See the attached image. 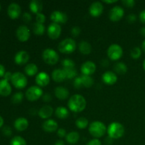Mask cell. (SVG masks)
<instances>
[{
    "label": "cell",
    "mask_w": 145,
    "mask_h": 145,
    "mask_svg": "<svg viewBox=\"0 0 145 145\" xmlns=\"http://www.w3.org/2000/svg\"><path fill=\"white\" fill-rule=\"evenodd\" d=\"M14 127L16 130L19 132H23L24 130H26L28 127V120L25 118H18L16 120L14 121Z\"/></svg>",
    "instance_id": "19"
},
{
    "label": "cell",
    "mask_w": 145,
    "mask_h": 145,
    "mask_svg": "<svg viewBox=\"0 0 145 145\" xmlns=\"http://www.w3.org/2000/svg\"><path fill=\"white\" fill-rule=\"evenodd\" d=\"M53 113V108L52 106L45 105L43 106L38 111V116L42 119H48L52 116Z\"/></svg>",
    "instance_id": "22"
},
{
    "label": "cell",
    "mask_w": 145,
    "mask_h": 145,
    "mask_svg": "<svg viewBox=\"0 0 145 145\" xmlns=\"http://www.w3.org/2000/svg\"><path fill=\"white\" fill-rule=\"evenodd\" d=\"M33 31L36 35H42L45 33V27L43 24L35 23L33 25Z\"/></svg>",
    "instance_id": "31"
},
{
    "label": "cell",
    "mask_w": 145,
    "mask_h": 145,
    "mask_svg": "<svg viewBox=\"0 0 145 145\" xmlns=\"http://www.w3.org/2000/svg\"><path fill=\"white\" fill-rule=\"evenodd\" d=\"M127 20L129 23H131V24H133V23H134L135 21L137 20V16H136L135 14H130V15L127 16Z\"/></svg>",
    "instance_id": "45"
},
{
    "label": "cell",
    "mask_w": 145,
    "mask_h": 145,
    "mask_svg": "<svg viewBox=\"0 0 145 145\" xmlns=\"http://www.w3.org/2000/svg\"><path fill=\"white\" fill-rule=\"evenodd\" d=\"M62 28L60 25L55 23L50 24L48 28V35L49 38L52 40H56L60 36Z\"/></svg>",
    "instance_id": "12"
},
{
    "label": "cell",
    "mask_w": 145,
    "mask_h": 145,
    "mask_svg": "<svg viewBox=\"0 0 145 145\" xmlns=\"http://www.w3.org/2000/svg\"><path fill=\"white\" fill-rule=\"evenodd\" d=\"M65 71V74H66V77L67 79H71L76 78V76L77 75V71L74 68H67V69H63Z\"/></svg>",
    "instance_id": "35"
},
{
    "label": "cell",
    "mask_w": 145,
    "mask_h": 145,
    "mask_svg": "<svg viewBox=\"0 0 145 145\" xmlns=\"http://www.w3.org/2000/svg\"><path fill=\"white\" fill-rule=\"evenodd\" d=\"M107 55L111 60H118L123 55V48L118 44H112L108 49Z\"/></svg>",
    "instance_id": "7"
},
{
    "label": "cell",
    "mask_w": 145,
    "mask_h": 145,
    "mask_svg": "<svg viewBox=\"0 0 145 145\" xmlns=\"http://www.w3.org/2000/svg\"><path fill=\"white\" fill-rule=\"evenodd\" d=\"M32 19V16L31 14L28 12H25L23 14V21L25 23H29Z\"/></svg>",
    "instance_id": "44"
},
{
    "label": "cell",
    "mask_w": 145,
    "mask_h": 145,
    "mask_svg": "<svg viewBox=\"0 0 145 145\" xmlns=\"http://www.w3.org/2000/svg\"><path fill=\"white\" fill-rule=\"evenodd\" d=\"M102 79L106 84L110 86L115 84L117 82L118 76L115 72L112 71H107L102 75Z\"/></svg>",
    "instance_id": "17"
},
{
    "label": "cell",
    "mask_w": 145,
    "mask_h": 145,
    "mask_svg": "<svg viewBox=\"0 0 145 145\" xmlns=\"http://www.w3.org/2000/svg\"><path fill=\"white\" fill-rule=\"evenodd\" d=\"M12 84L17 89H24L27 86L28 84V79L26 76L22 74L21 72H15L12 74L11 80Z\"/></svg>",
    "instance_id": "6"
},
{
    "label": "cell",
    "mask_w": 145,
    "mask_h": 145,
    "mask_svg": "<svg viewBox=\"0 0 145 145\" xmlns=\"http://www.w3.org/2000/svg\"><path fill=\"white\" fill-rule=\"evenodd\" d=\"M66 141L70 144H74L78 142L79 140V134L77 132H70L65 137Z\"/></svg>",
    "instance_id": "28"
},
{
    "label": "cell",
    "mask_w": 145,
    "mask_h": 145,
    "mask_svg": "<svg viewBox=\"0 0 145 145\" xmlns=\"http://www.w3.org/2000/svg\"><path fill=\"white\" fill-rule=\"evenodd\" d=\"M69 113L67 108L64 106H59L55 110V116L59 119H66L69 116Z\"/></svg>",
    "instance_id": "26"
},
{
    "label": "cell",
    "mask_w": 145,
    "mask_h": 145,
    "mask_svg": "<svg viewBox=\"0 0 145 145\" xmlns=\"http://www.w3.org/2000/svg\"><path fill=\"white\" fill-rule=\"evenodd\" d=\"M140 20L142 23L145 24V9L142 10L140 14Z\"/></svg>",
    "instance_id": "49"
},
{
    "label": "cell",
    "mask_w": 145,
    "mask_h": 145,
    "mask_svg": "<svg viewBox=\"0 0 145 145\" xmlns=\"http://www.w3.org/2000/svg\"><path fill=\"white\" fill-rule=\"evenodd\" d=\"M29 54L25 50H21L16 54L14 57V61L16 64L18 65H23L26 64L29 60Z\"/></svg>",
    "instance_id": "18"
},
{
    "label": "cell",
    "mask_w": 145,
    "mask_h": 145,
    "mask_svg": "<svg viewBox=\"0 0 145 145\" xmlns=\"http://www.w3.org/2000/svg\"><path fill=\"white\" fill-rule=\"evenodd\" d=\"M0 9H1V6H0Z\"/></svg>",
    "instance_id": "58"
},
{
    "label": "cell",
    "mask_w": 145,
    "mask_h": 145,
    "mask_svg": "<svg viewBox=\"0 0 145 145\" xmlns=\"http://www.w3.org/2000/svg\"><path fill=\"white\" fill-rule=\"evenodd\" d=\"M42 99H43V100L45 101L48 102L52 99V97H51V96L49 93H45V94L42 96Z\"/></svg>",
    "instance_id": "51"
},
{
    "label": "cell",
    "mask_w": 145,
    "mask_h": 145,
    "mask_svg": "<svg viewBox=\"0 0 145 145\" xmlns=\"http://www.w3.org/2000/svg\"><path fill=\"white\" fill-rule=\"evenodd\" d=\"M42 59L44 62L50 65H56L59 61V55L55 50L52 48H47L42 52Z\"/></svg>",
    "instance_id": "5"
},
{
    "label": "cell",
    "mask_w": 145,
    "mask_h": 145,
    "mask_svg": "<svg viewBox=\"0 0 145 145\" xmlns=\"http://www.w3.org/2000/svg\"><path fill=\"white\" fill-rule=\"evenodd\" d=\"M11 93V86L8 81L5 79L0 80V95L2 96H8Z\"/></svg>",
    "instance_id": "21"
},
{
    "label": "cell",
    "mask_w": 145,
    "mask_h": 145,
    "mask_svg": "<svg viewBox=\"0 0 145 145\" xmlns=\"http://www.w3.org/2000/svg\"><path fill=\"white\" fill-rule=\"evenodd\" d=\"M2 133L6 137H10L12 135V130H11V128L10 127L7 126V127H4L2 129Z\"/></svg>",
    "instance_id": "43"
},
{
    "label": "cell",
    "mask_w": 145,
    "mask_h": 145,
    "mask_svg": "<svg viewBox=\"0 0 145 145\" xmlns=\"http://www.w3.org/2000/svg\"><path fill=\"white\" fill-rule=\"evenodd\" d=\"M45 20H46V16L43 14L40 13V14H36V23L43 24V23H45Z\"/></svg>",
    "instance_id": "39"
},
{
    "label": "cell",
    "mask_w": 145,
    "mask_h": 145,
    "mask_svg": "<svg viewBox=\"0 0 145 145\" xmlns=\"http://www.w3.org/2000/svg\"><path fill=\"white\" fill-rule=\"evenodd\" d=\"M142 51H144V52L145 53V40L142 42Z\"/></svg>",
    "instance_id": "56"
},
{
    "label": "cell",
    "mask_w": 145,
    "mask_h": 145,
    "mask_svg": "<svg viewBox=\"0 0 145 145\" xmlns=\"http://www.w3.org/2000/svg\"><path fill=\"white\" fill-rule=\"evenodd\" d=\"M122 3L123 4H124L126 7H130V8H132L135 6V1L134 0H123L122 1Z\"/></svg>",
    "instance_id": "42"
},
{
    "label": "cell",
    "mask_w": 145,
    "mask_h": 145,
    "mask_svg": "<svg viewBox=\"0 0 145 145\" xmlns=\"http://www.w3.org/2000/svg\"><path fill=\"white\" fill-rule=\"evenodd\" d=\"M31 36V32L26 25H20L16 30V37L21 42H26Z\"/></svg>",
    "instance_id": "10"
},
{
    "label": "cell",
    "mask_w": 145,
    "mask_h": 145,
    "mask_svg": "<svg viewBox=\"0 0 145 145\" xmlns=\"http://www.w3.org/2000/svg\"><path fill=\"white\" fill-rule=\"evenodd\" d=\"M143 68H144V69L145 70V59L144 60V62H143Z\"/></svg>",
    "instance_id": "57"
},
{
    "label": "cell",
    "mask_w": 145,
    "mask_h": 145,
    "mask_svg": "<svg viewBox=\"0 0 145 145\" xmlns=\"http://www.w3.org/2000/svg\"><path fill=\"white\" fill-rule=\"evenodd\" d=\"M142 50L139 47H135L130 51V56L135 59H139L141 57Z\"/></svg>",
    "instance_id": "36"
},
{
    "label": "cell",
    "mask_w": 145,
    "mask_h": 145,
    "mask_svg": "<svg viewBox=\"0 0 145 145\" xmlns=\"http://www.w3.org/2000/svg\"><path fill=\"white\" fill-rule=\"evenodd\" d=\"M67 105L69 110L74 113H79L86 108V101L82 95L74 94L69 98Z\"/></svg>",
    "instance_id": "1"
},
{
    "label": "cell",
    "mask_w": 145,
    "mask_h": 145,
    "mask_svg": "<svg viewBox=\"0 0 145 145\" xmlns=\"http://www.w3.org/2000/svg\"><path fill=\"white\" fill-rule=\"evenodd\" d=\"M79 51L82 52L84 55H89L91 52L92 48L91 45L89 42H86V41H82V42L79 43Z\"/></svg>",
    "instance_id": "27"
},
{
    "label": "cell",
    "mask_w": 145,
    "mask_h": 145,
    "mask_svg": "<svg viewBox=\"0 0 145 145\" xmlns=\"http://www.w3.org/2000/svg\"><path fill=\"white\" fill-rule=\"evenodd\" d=\"M114 70L118 74L123 75L127 72V67L125 64L122 62H116L114 65Z\"/></svg>",
    "instance_id": "29"
},
{
    "label": "cell",
    "mask_w": 145,
    "mask_h": 145,
    "mask_svg": "<svg viewBox=\"0 0 145 145\" xmlns=\"http://www.w3.org/2000/svg\"><path fill=\"white\" fill-rule=\"evenodd\" d=\"M10 145H27L26 141L21 136H15L11 139Z\"/></svg>",
    "instance_id": "34"
},
{
    "label": "cell",
    "mask_w": 145,
    "mask_h": 145,
    "mask_svg": "<svg viewBox=\"0 0 145 145\" xmlns=\"http://www.w3.org/2000/svg\"><path fill=\"white\" fill-rule=\"evenodd\" d=\"M55 95L58 99L65 100L69 96V92L67 89L63 86H57L55 89Z\"/></svg>",
    "instance_id": "23"
},
{
    "label": "cell",
    "mask_w": 145,
    "mask_h": 145,
    "mask_svg": "<svg viewBox=\"0 0 145 145\" xmlns=\"http://www.w3.org/2000/svg\"><path fill=\"white\" fill-rule=\"evenodd\" d=\"M25 72L28 76H32L36 74L38 72V68L37 65L34 63H29L25 66Z\"/></svg>",
    "instance_id": "30"
},
{
    "label": "cell",
    "mask_w": 145,
    "mask_h": 145,
    "mask_svg": "<svg viewBox=\"0 0 145 145\" xmlns=\"http://www.w3.org/2000/svg\"><path fill=\"white\" fill-rule=\"evenodd\" d=\"M57 135L59 136V137H61V138L66 137L67 135L66 130L64 128H59V130H57Z\"/></svg>",
    "instance_id": "46"
},
{
    "label": "cell",
    "mask_w": 145,
    "mask_h": 145,
    "mask_svg": "<svg viewBox=\"0 0 145 145\" xmlns=\"http://www.w3.org/2000/svg\"><path fill=\"white\" fill-rule=\"evenodd\" d=\"M3 124H4V119H3L2 117L0 116V127H2Z\"/></svg>",
    "instance_id": "55"
},
{
    "label": "cell",
    "mask_w": 145,
    "mask_h": 145,
    "mask_svg": "<svg viewBox=\"0 0 145 145\" xmlns=\"http://www.w3.org/2000/svg\"><path fill=\"white\" fill-rule=\"evenodd\" d=\"M12 74H11V72H7L5 73V74H4V79L8 81H8H11V77H12Z\"/></svg>",
    "instance_id": "48"
},
{
    "label": "cell",
    "mask_w": 145,
    "mask_h": 145,
    "mask_svg": "<svg viewBox=\"0 0 145 145\" xmlns=\"http://www.w3.org/2000/svg\"><path fill=\"white\" fill-rule=\"evenodd\" d=\"M96 66L95 63L92 61H86L82 64L81 67V71L84 75L91 76L96 72Z\"/></svg>",
    "instance_id": "14"
},
{
    "label": "cell",
    "mask_w": 145,
    "mask_h": 145,
    "mask_svg": "<svg viewBox=\"0 0 145 145\" xmlns=\"http://www.w3.org/2000/svg\"><path fill=\"white\" fill-rule=\"evenodd\" d=\"M24 99V93L22 92H17L11 98V101L13 103L18 104V103H21V101Z\"/></svg>",
    "instance_id": "37"
},
{
    "label": "cell",
    "mask_w": 145,
    "mask_h": 145,
    "mask_svg": "<svg viewBox=\"0 0 145 145\" xmlns=\"http://www.w3.org/2000/svg\"><path fill=\"white\" fill-rule=\"evenodd\" d=\"M76 44L74 40L67 38L61 41L58 45V50L59 52L64 54H71L76 50Z\"/></svg>",
    "instance_id": "4"
},
{
    "label": "cell",
    "mask_w": 145,
    "mask_h": 145,
    "mask_svg": "<svg viewBox=\"0 0 145 145\" xmlns=\"http://www.w3.org/2000/svg\"><path fill=\"white\" fill-rule=\"evenodd\" d=\"M81 79H82V85L86 88L91 87L93 84V79L91 76H87V75H82L81 76Z\"/></svg>",
    "instance_id": "32"
},
{
    "label": "cell",
    "mask_w": 145,
    "mask_h": 145,
    "mask_svg": "<svg viewBox=\"0 0 145 145\" xmlns=\"http://www.w3.org/2000/svg\"><path fill=\"white\" fill-rule=\"evenodd\" d=\"M107 133L109 137L116 140L124 135L125 127L121 123L118 122H113L108 127Z\"/></svg>",
    "instance_id": "3"
},
{
    "label": "cell",
    "mask_w": 145,
    "mask_h": 145,
    "mask_svg": "<svg viewBox=\"0 0 145 145\" xmlns=\"http://www.w3.org/2000/svg\"><path fill=\"white\" fill-rule=\"evenodd\" d=\"M71 33L74 37H78L81 33V28L79 26H74L71 29Z\"/></svg>",
    "instance_id": "40"
},
{
    "label": "cell",
    "mask_w": 145,
    "mask_h": 145,
    "mask_svg": "<svg viewBox=\"0 0 145 145\" xmlns=\"http://www.w3.org/2000/svg\"><path fill=\"white\" fill-rule=\"evenodd\" d=\"M42 1H39V0H33L30 2L29 8L30 10L32 11L33 14H38L41 13L42 10Z\"/></svg>",
    "instance_id": "25"
},
{
    "label": "cell",
    "mask_w": 145,
    "mask_h": 145,
    "mask_svg": "<svg viewBox=\"0 0 145 145\" xmlns=\"http://www.w3.org/2000/svg\"><path fill=\"white\" fill-rule=\"evenodd\" d=\"M50 76L45 72H39L35 77V82L40 87L48 86L50 83Z\"/></svg>",
    "instance_id": "16"
},
{
    "label": "cell",
    "mask_w": 145,
    "mask_h": 145,
    "mask_svg": "<svg viewBox=\"0 0 145 145\" xmlns=\"http://www.w3.org/2000/svg\"><path fill=\"white\" fill-rule=\"evenodd\" d=\"M74 86L76 89H80V88L83 87V85H82V79H81V76H78L76 77L74 80Z\"/></svg>",
    "instance_id": "41"
},
{
    "label": "cell",
    "mask_w": 145,
    "mask_h": 145,
    "mask_svg": "<svg viewBox=\"0 0 145 145\" xmlns=\"http://www.w3.org/2000/svg\"><path fill=\"white\" fill-rule=\"evenodd\" d=\"M52 78L55 82H57V83H60L65 81V79H67L66 74L63 69H55L52 73Z\"/></svg>",
    "instance_id": "24"
},
{
    "label": "cell",
    "mask_w": 145,
    "mask_h": 145,
    "mask_svg": "<svg viewBox=\"0 0 145 145\" xmlns=\"http://www.w3.org/2000/svg\"><path fill=\"white\" fill-rule=\"evenodd\" d=\"M124 9L121 7L115 6L110 10L109 12V18L113 22H116L121 19L124 16Z\"/></svg>",
    "instance_id": "11"
},
{
    "label": "cell",
    "mask_w": 145,
    "mask_h": 145,
    "mask_svg": "<svg viewBox=\"0 0 145 145\" xmlns=\"http://www.w3.org/2000/svg\"><path fill=\"white\" fill-rule=\"evenodd\" d=\"M86 145H101V142L99 139L95 138L90 140V141L86 144Z\"/></svg>",
    "instance_id": "47"
},
{
    "label": "cell",
    "mask_w": 145,
    "mask_h": 145,
    "mask_svg": "<svg viewBox=\"0 0 145 145\" xmlns=\"http://www.w3.org/2000/svg\"><path fill=\"white\" fill-rule=\"evenodd\" d=\"M5 68L2 65L0 64V77H2L5 74Z\"/></svg>",
    "instance_id": "50"
},
{
    "label": "cell",
    "mask_w": 145,
    "mask_h": 145,
    "mask_svg": "<svg viewBox=\"0 0 145 145\" xmlns=\"http://www.w3.org/2000/svg\"><path fill=\"white\" fill-rule=\"evenodd\" d=\"M42 128L45 132L48 133H53L58 128V124L55 120L52 119H48L42 123Z\"/></svg>",
    "instance_id": "20"
},
{
    "label": "cell",
    "mask_w": 145,
    "mask_h": 145,
    "mask_svg": "<svg viewBox=\"0 0 145 145\" xmlns=\"http://www.w3.org/2000/svg\"><path fill=\"white\" fill-rule=\"evenodd\" d=\"M89 125V120L84 117H80L76 120V126L79 129H84Z\"/></svg>",
    "instance_id": "33"
},
{
    "label": "cell",
    "mask_w": 145,
    "mask_h": 145,
    "mask_svg": "<svg viewBox=\"0 0 145 145\" xmlns=\"http://www.w3.org/2000/svg\"><path fill=\"white\" fill-rule=\"evenodd\" d=\"M117 0H114V1L112 0V1H103V2L106 3V4H113V3H116L117 2Z\"/></svg>",
    "instance_id": "54"
},
{
    "label": "cell",
    "mask_w": 145,
    "mask_h": 145,
    "mask_svg": "<svg viewBox=\"0 0 145 145\" xmlns=\"http://www.w3.org/2000/svg\"><path fill=\"white\" fill-rule=\"evenodd\" d=\"M62 65L63 69H67V68H74L75 63L73 60L70 59H65L62 61Z\"/></svg>",
    "instance_id": "38"
},
{
    "label": "cell",
    "mask_w": 145,
    "mask_h": 145,
    "mask_svg": "<svg viewBox=\"0 0 145 145\" xmlns=\"http://www.w3.org/2000/svg\"><path fill=\"white\" fill-rule=\"evenodd\" d=\"M89 132L91 136L99 139L105 135L107 132V127L101 121H94L89 125Z\"/></svg>",
    "instance_id": "2"
},
{
    "label": "cell",
    "mask_w": 145,
    "mask_h": 145,
    "mask_svg": "<svg viewBox=\"0 0 145 145\" xmlns=\"http://www.w3.org/2000/svg\"><path fill=\"white\" fill-rule=\"evenodd\" d=\"M103 11V6L100 1H95L89 7V14L93 17H99Z\"/></svg>",
    "instance_id": "15"
},
{
    "label": "cell",
    "mask_w": 145,
    "mask_h": 145,
    "mask_svg": "<svg viewBox=\"0 0 145 145\" xmlns=\"http://www.w3.org/2000/svg\"><path fill=\"white\" fill-rule=\"evenodd\" d=\"M43 94L42 89L38 86H32L25 91V97L29 101L38 100Z\"/></svg>",
    "instance_id": "8"
},
{
    "label": "cell",
    "mask_w": 145,
    "mask_h": 145,
    "mask_svg": "<svg viewBox=\"0 0 145 145\" xmlns=\"http://www.w3.org/2000/svg\"><path fill=\"white\" fill-rule=\"evenodd\" d=\"M8 15L11 19H16L20 16L21 14V7L16 3H11L9 4L7 9Z\"/></svg>",
    "instance_id": "13"
},
{
    "label": "cell",
    "mask_w": 145,
    "mask_h": 145,
    "mask_svg": "<svg viewBox=\"0 0 145 145\" xmlns=\"http://www.w3.org/2000/svg\"><path fill=\"white\" fill-rule=\"evenodd\" d=\"M50 19L55 24L60 25V24H65L67 21L68 17L66 14L57 10L52 11V14H50Z\"/></svg>",
    "instance_id": "9"
},
{
    "label": "cell",
    "mask_w": 145,
    "mask_h": 145,
    "mask_svg": "<svg viewBox=\"0 0 145 145\" xmlns=\"http://www.w3.org/2000/svg\"><path fill=\"white\" fill-rule=\"evenodd\" d=\"M55 145H65V142H64L63 140H59L55 143Z\"/></svg>",
    "instance_id": "52"
},
{
    "label": "cell",
    "mask_w": 145,
    "mask_h": 145,
    "mask_svg": "<svg viewBox=\"0 0 145 145\" xmlns=\"http://www.w3.org/2000/svg\"><path fill=\"white\" fill-rule=\"evenodd\" d=\"M140 33H141V35L142 36L145 37V27H143V28H142L140 29Z\"/></svg>",
    "instance_id": "53"
}]
</instances>
